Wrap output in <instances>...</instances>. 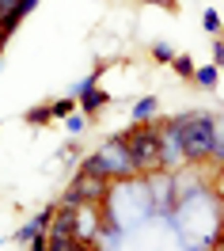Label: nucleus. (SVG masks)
I'll return each mask as SVG.
<instances>
[{
	"mask_svg": "<svg viewBox=\"0 0 224 251\" xmlns=\"http://www.w3.org/2000/svg\"><path fill=\"white\" fill-rule=\"evenodd\" d=\"M179 133H182V152H186V164H205L209 152H213V141H217V114H179L175 118Z\"/></svg>",
	"mask_w": 224,
	"mask_h": 251,
	"instance_id": "nucleus-1",
	"label": "nucleus"
},
{
	"mask_svg": "<svg viewBox=\"0 0 224 251\" xmlns=\"http://www.w3.org/2000/svg\"><path fill=\"white\" fill-rule=\"evenodd\" d=\"M122 141L129 149V160H133L137 175L160 172V126H156V118L152 122H133L122 133Z\"/></svg>",
	"mask_w": 224,
	"mask_h": 251,
	"instance_id": "nucleus-2",
	"label": "nucleus"
},
{
	"mask_svg": "<svg viewBox=\"0 0 224 251\" xmlns=\"http://www.w3.org/2000/svg\"><path fill=\"white\" fill-rule=\"evenodd\" d=\"M99 164H103V172H107V179L111 183H133V179H141L137 175V168H133V160H129V149L122 137H111V141H103L95 149Z\"/></svg>",
	"mask_w": 224,
	"mask_h": 251,
	"instance_id": "nucleus-3",
	"label": "nucleus"
},
{
	"mask_svg": "<svg viewBox=\"0 0 224 251\" xmlns=\"http://www.w3.org/2000/svg\"><path fill=\"white\" fill-rule=\"evenodd\" d=\"M107 198H111V179H95V175H84L76 172V179L68 183V190L61 194V205H107Z\"/></svg>",
	"mask_w": 224,
	"mask_h": 251,
	"instance_id": "nucleus-4",
	"label": "nucleus"
},
{
	"mask_svg": "<svg viewBox=\"0 0 224 251\" xmlns=\"http://www.w3.org/2000/svg\"><path fill=\"white\" fill-rule=\"evenodd\" d=\"M160 126V172H171L175 175L182 164H186V152H182V133H179L175 118L167 122H156Z\"/></svg>",
	"mask_w": 224,
	"mask_h": 251,
	"instance_id": "nucleus-5",
	"label": "nucleus"
},
{
	"mask_svg": "<svg viewBox=\"0 0 224 251\" xmlns=\"http://www.w3.org/2000/svg\"><path fill=\"white\" fill-rule=\"evenodd\" d=\"M76 103H80L84 118H91V114H99V110L111 103V95H107V92H99V88H88V92H80V95H76Z\"/></svg>",
	"mask_w": 224,
	"mask_h": 251,
	"instance_id": "nucleus-6",
	"label": "nucleus"
},
{
	"mask_svg": "<svg viewBox=\"0 0 224 251\" xmlns=\"http://www.w3.org/2000/svg\"><path fill=\"white\" fill-rule=\"evenodd\" d=\"M194 84H202V88H217L221 84V65H202V69H194Z\"/></svg>",
	"mask_w": 224,
	"mask_h": 251,
	"instance_id": "nucleus-7",
	"label": "nucleus"
},
{
	"mask_svg": "<svg viewBox=\"0 0 224 251\" xmlns=\"http://www.w3.org/2000/svg\"><path fill=\"white\" fill-rule=\"evenodd\" d=\"M23 122H31V126H46V122H53V107H49V103H38V107L23 110Z\"/></svg>",
	"mask_w": 224,
	"mask_h": 251,
	"instance_id": "nucleus-8",
	"label": "nucleus"
},
{
	"mask_svg": "<svg viewBox=\"0 0 224 251\" xmlns=\"http://www.w3.org/2000/svg\"><path fill=\"white\" fill-rule=\"evenodd\" d=\"M152 118H156V99H152V95L137 99V103H133V122H152Z\"/></svg>",
	"mask_w": 224,
	"mask_h": 251,
	"instance_id": "nucleus-9",
	"label": "nucleus"
},
{
	"mask_svg": "<svg viewBox=\"0 0 224 251\" xmlns=\"http://www.w3.org/2000/svg\"><path fill=\"white\" fill-rule=\"evenodd\" d=\"M202 27H205V34H221L224 27H221V12L217 8H205L202 12Z\"/></svg>",
	"mask_w": 224,
	"mask_h": 251,
	"instance_id": "nucleus-10",
	"label": "nucleus"
},
{
	"mask_svg": "<svg viewBox=\"0 0 224 251\" xmlns=\"http://www.w3.org/2000/svg\"><path fill=\"white\" fill-rule=\"evenodd\" d=\"M171 65H175V73H179L182 80H190L194 69H198V65H194V57H186V53H175V57H171Z\"/></svg>",
	"mask_w": 224,
	"mask_h": 251,
	"instance_id": "nucleus-11",
	"label": "nucleus"
},
{
	"mask_svg": "<svg viewBox=\"0 0 224 251\" xmlns=\"http://www.w3.org/2000/svg\"><path fill=\"white\" fill-rule=\"evenodd\" d=\"M49 107H53V118H65V114L76 110V95L72 99H49Z\"/></svg>",
	"mask_w": 224,
	"mask_h": 251,
	"instance_id": "nucleus-12",
	"label": "nucleus"
},
{
	"mask_svg": "<svg viewBox=\"0 0 224 251\" xmlns=\"http://www.w3.org/2000/svg\"><path fill=\"white\" fill-rule=\"evenodd\" d=\"M152 57H156L160 65H171V57H175V50L167 46V42H156V46H152Z\"/></svg>",
	"mask_w": 224,
	"mask_h": 251,
	"instance_id": "nucleus-13",
	"label": "nucleus"
},
{
	"mask_svg": "<svg viewBox=\"0 0 224 251\" xmlns=\"http://www.w3.org/2000/svg\"><path fill=\"white\" fill-rule=\"evenodd\" d=\"M65 126H68V133H80V129H84V118L72 110V114H65Z\"/></svg>",
	"mask_w": 224,
	"mask_h": 251,
	"instance_id": "nucleus-14",
	"label": "nucleus"
},
{
	"mask_svg": "<svg viewBox=\"0 0 224 251\" xmlns=\"http://www.w3.org/2000/svg\"><path fill=\"white\" fill-rule=\"evenodd\" d=\"M53 209H57V205H46V209H42V213H38V217H34L31 225H34V228H46V225H49V217H53Z\"/></svg>",
	"mask_w": 224,
	"mask_h": 251,
	"instance_id": "nucleus-15",
	"label": "nucleus"
},
{
	"mask_svg": "<svg viewBox=\"0 0 224 251\" xmlns=\"http://www.w3.org/2000/svg\"><path fill=\"white\" fill-rule=\"evenodd\" d=\"M213 65H224V42H221V38L213 42Z\"/></svg>",
	"mask_w": 224,
	"mask_h": 251,
	"instance_id": "nucleus-16",
	"label": "nucleus"
},
{
	"mask_svg": "<svg viewBox=\"0 0 224 251\" xmlns=\"http://www.w3.org/2000/svg\"><path fill=\"white\" fill-rule=\"evenodd\" d=\"M31 248H34V251H46V232H34V240H31Z\"/></svg>",
	"mask_w": 224,
	"mask_h": 251,
	"instance_id": "nucleus-17",
	"label": "nucleus"
},
{
	"mask_svg": "<svg viewBox=\"0 0 224 251\" xmlns=\"http://www.w3.org/2000/svg\"><path fill=\"white\" fill-rule=\"evenodd\" d=\"M0 38H4V42L12 38V31H8V23H4V19H0Z\"/></svg>",
	"mask_w": 224,
	"mask_h": 251,
	"instance_id": "nucleus-18",
	"label": "nucleus"
},
{
	"mask_svg": "<svg viewBox=\"0 0 224 251\" xmlns=\"http://www.w3.org/2000/svg\"><path fill=\"white\" fill-rule=\"evenodd\" d=\"M148 4H163V8H175V0H148Z\"/></svg>",
	"mask_w": 224,
	"mask_h": 251,
	"instance_id": "nucleus-19",
	"label": "nucleus"
},
{
	"mask_svg": "<svg viewBox=\"0 0 224 251\" xmlns=\"http://www.w3.org/2000/svg\"><path fill=\"white\" fill-rule=\"evenodd\" d=\"M0 53H4V38H0Z\"/></svg>",
	"mask_w": 224,
	"mask_h": 251,
	"instance_id": "nucleus-20",
	"label": "nucleus"
},
{
	"mask_svg": "<svg viewBox=\"0 0 224 251\" xmlns=\"http://www.w3.org/2000/svg\"><path fill=\"white\" fill-rule=\"evenodd\" d=\"M221 248H224V236H221Z\"/></svg>",
	"mask_w": 224,
	"mask_h": 251,
	"instance_id": "nucleus-21",
	"label": "nucleus"
}]
</instances>
